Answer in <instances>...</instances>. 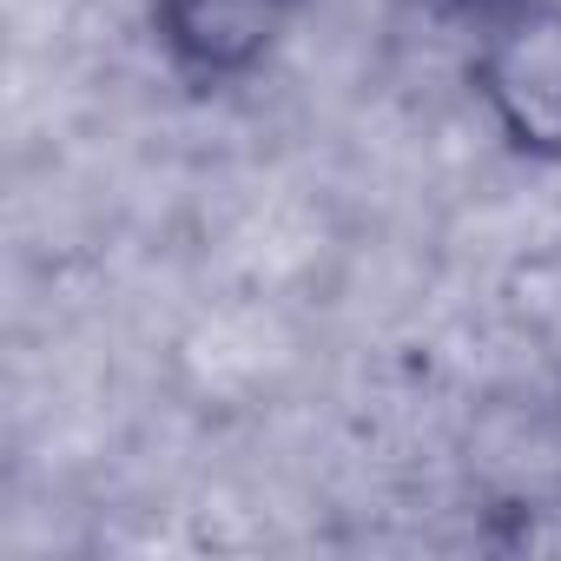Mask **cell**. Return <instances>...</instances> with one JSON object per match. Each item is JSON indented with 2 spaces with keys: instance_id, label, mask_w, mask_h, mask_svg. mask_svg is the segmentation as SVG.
<instances>
[{
  "instance_id": "obj_1",
  "label": "cell",
  "mask_w": 561,
  "mask_h": 561,
  "mask_svg": "<svg viewBox=\"0 0 561 561\" xmlns=\"http://www.w3.org/2000/svg\"><path fill=\"white\" fill-rule=\"evenodd\" d=\"M469 87L515 159L561 165V0H522L489 21Z\"/></svg>"
},
{
  "instance_id": "obj_3",
  "label": "cell",
  "mask_w": 561,
  "mask_h": 561,
  "mask_svg": "<svg viewBox=\"0 0 561 561\" xmlns=\"http://www.w3.org/2000/svg\"><path fill=\"white\" fill-rule=\"evenodd\" d=\"M443 8H449V14H462V21H482V27H489V21L515 14L522 0H443Z\"/></svg>"
},
{
  "instance_id": "obj_2",
  "label": "cell",
  "mask_w": 561,
  "mask_h": 561,
  "mask_svg": "<svg viewBox=\"0 0 561 561\" xmlns=\"http://www.w3.org/2000/svg\"><path fill=\"white\" fill-rule=\"evenodd\" d=\"M298 8L305 0H152V47L185 87L218 93L285 47Z\"/></svg>"
}]
</instances>
